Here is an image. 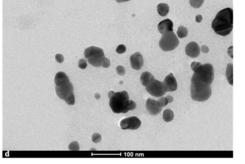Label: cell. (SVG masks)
Returning a JSON list of instances; mask_svg holds the SVG:
<instances>
[{
  "label": "cell",
  "mask_w": 245,
  "mask_h": 164,
  "mask_svg": "<svg viewBox=\"0 0 245 164\" xmlns=\"http://www.w3.org/2000/svg\"><path fill=\"white\" fill-rule=\"evenodd\" d=\"M212 28L217 34L226 36L231 32L233 28V10L224 9L217 14L212 22Z\"/></svg>",
  "instance_id": "6da1fadb"
},
{
  "label": "cell",
  "mask_w": 245,
  "mask_h": 164,
  "mask_svg": "<svg viewBox=\"0 0 245 164\" xmlns=\"http://www.w3.org/2000/svg\"><path fill=\"white\" fill-rule=\"evenodd\" d=\"M108 96L109 106L114 113H126L129 111L130 100L126 91L115 92L111 90L108 92Z\"/></svg>",
  "instance_id": "7a4b0ae2"
},
{
  "label": "cell",
  "mask_w": 245,
  "mask_h": 164,
  "mask_svg": "<svg viewBox=\"0 0 245 164\" xmlns=\"http://www.w3.org/2000/svg\"><path fill=\"white\" fill-rule=\"evenodd\" d=\"M190 91L191 98L197 102H205L212 95L211 85L204 84L193 76L191 78Z\"/></svg>",
  "instance_id": "3957f363"
},
{
  "label": "cell",
  "mask_w": 245,
  "mask_h": 164,
  "mask_svg": "<svg viewBox=\"0 0 245 164\" xmlns=\"http://www.w3.org/2000/svg\"><path fill=\"white\" fill-rule=\"evenodd\" d=\"M84 56L89 63L94 67L102 66L105 58L103 49L94 46L85 49Z\"/></svg>",
  "instance_id": "277c9868"
},
{
  "label": "cell",
  "mask_w": 245,
  "mask_h": 164,
  "mask_svg": "<svg viewBox=\"0 0 245 164\" xmlns=\"http://www.w3.org/2000/svg\"><path fill=\"white\" fill-rule=\"evenodd\" d=\"M192 76L204 84L211 85L215 77L213 66L210 64L201 65L194 71Z\"/></svg>",
  "instance_id": "5b68a950"
},
{
  "label": "cell",
  "mask_w": 245,
  "mask_h": 164,
  "mask_svg": "<svg viewBox=\"0 0 245 164\" xmlns=\"http://www.w3.org/2000/svg\"><path fill=\"white\" fill-rule=\"evenodd\" d=\"M179 40L173 31L162 34L159 43L161 49L165 52L174 50L179 46Z\"/></svg>",
  "instance_id": "8992f818"
},
{
  "label": "cell",
  "mask_w": 245,
  "mask_h": 164,
  "mask_svg": "<svg viewBox=\"0 0 245 164\" xmlns=\"http://www.w3.org/2000/svg\"><path fill=\"white\" fill-rule=\"evenodd\" d=\"M145 90L150 95L156 97L163 96L167 92L163 82L155 79L145 86Z\"/></svg>",
  "instance_id": "52a82bcc"
},
{
  "label": "cell",
  "mask_w": 245,
  "mask_h": 164,
  "mask_svg": "<svg viewBox=\"0 0 245 164\" xmlns=\"http://www.w3.org/2000/svg\"><path fill=\"white\" fill-rule=\"evenodd\" d=\"M56 93L61 99L65 100L74 93V87L70 80L55 86Z\"/></svg>",
  "instance_id": "ba28073f"
},
{
  "label": "cell",
  "mask_w": 245,
  "mask_h": 164,
  "mask_svg": "<svg viewBox=\"0 0 245 164\" xmlns=\"http://www.w3.org/2000/svg\"><path fill=\"white\" fill-rule=\"evenodd\" d=\"M141 121L136 116H131L121 120L120 123L122 130H135L141 126Z\"/></svg>",
  "instance_id": "9c48e42d"
},
{
  "label": "cell",
  "mask_w": 245,
  "mask_h": 164,
  "mask_svg": "<svg viewBox=\"0 0 245 164\" xmlns=\"http://www.w3.org/2000/svg\"><path fill=\"white\" fill-rule=\"evenodd\" d=\"M145 107L147 111L153 115H158L162 110V107L158 101L151 98L147 99Z\"/></svg>",
  "instance_id": "30bf717a"
},
{
  "label": "cell",
  "mask_w": 245,
  "mask_h": 164,
  "mask_svg": "<svg viewBox=\"0 0 245 164\" xmlns=\"http://www.w3.org/2000/svg\"><path fill=\"white\" fill-rule=\"evenodd\" d=\"M130 61L131 67L134 69L140 70L144 65V59L139 52H136L132 54L130 57Z\"/></svg>",
  "instance_id": "8fae6325"
},
{
  "label": "cell",
  "mask_w": 245,
  "mask_h": 164,
  "mask_svg": "<svg viewBox=\"0 0 245 164\" xmlns=\"http://www.w3.org/2000/svg\"><path fill=\"white\" fill-rule=\"evenodd\" d=\"M163 83L166 91H174L178 89L177 79L172 73L166 76Z\"/></svg>",
  "instance_id": "7c38bea8"
},
{
  "label": "cell",
  "mask_w": 245,
  "mask_h": 164,
  "mask_svg": "<svg viewBox=\"0 0 245 164\" xmlns=\"http://www.w3.org/2000/svg\"><path fill=\"white\" fill-rule=\"evenodd\" d=\"M185 51L187 55L191 58L197 57L201 52L199 46L194 41L188 43L185 47Z\"/></svg>",
  "instance_id": "4fadbf2b"
},
{
  "label": "cell",
  "mask_w": 245,
  "mask_h": 164,
  "mask_svg": "<svg viewBox=\"0 0 245 164\" xmlns=\"http://www.w3.org/2000/svg\"><path fill=\"white\" fill-rule=\"evenodd\" d=\"M173 23L170 19H166L159 23L158 29L159 32L162 34L173 31Z\"/></svg>",
  "instance_id": "5bb4252c"
},
{
  "label": "cell",
  "mask_w": 245,
  "mask_h": 164,
  "mask_svg": "<svg viewBox=\"0 0 245 164\" xmlns=\"http://www.w3.org/2000/svg\"><path fill=\"white\" fill-rule=\"evenodd\" d=\"M154 79V77L153 75L148 71L142 73L140 77V81L142 84L145 87L148 85L150 82L153 80Z\"/></svg>",
  "instance_id": "9a60e30c"
},
{
  "label": "cell",
  "mask_w": 245,
  "mask_h": 164,
  "mask_svg": "<svg viewBox=\"0 0 245 164\" xmlns=\"http://www.w3.org/2000/svg\"><path fill=\"white\" fill-rule=\"evenodd\" d=\"M70 80L68 76L64 72H58L57 74L54 78V82L55 83V86H57L62 82H65L67 81Z\"/></svg>",
  "instance_id": "2e32d148"
},
{
  "label": "cell",
  "mask_w": 245,
  "mask_h": 164,
  "mask_svg": "<svg viewBox=\"0 0 245 164\" xmlns=\"http://www.w3.org/2000/svg\"><path fill=\"white\" fill-rule=\"evenodd\" d=\"M157 11L159 15L161 17H165L169 11L168 5L164 3H161L157 5Z\"/></svg>",
  "instance_id": "e0dca14e"
},
{
  "label": "cell",
  "mask_w": 245,
  "mask_h": 164,
  "mask_svg": "<svg viewBox=\"0 0 245 164\" xmlns=\"http://www.w3.org/2000/svg\"><path fill=\"white\" fill-rule=\"evenodd\" d=\"M226 77L229 83L233 86V65L231 63L228 64L227 66Z\"/></svg>",
  "instance_id": "ac0fdd59"
},
{
  "label": "cell",
  "mask_w": 245,
  "mask_h": 164,
  "mask_svg": "<svg viewBox=\"0 0 245 164\" xmlns=\"http://www.w3.org/2000/svg\"><path fill=\"white\" fill-rule=\"evenodd\" d=\"M174 118V114L172 110L167 109L163 112L162 115L163 120L166 122H169L173 120Z\"/></svg>",
  "instance_id": "d6986e66"
},
{
  "label": "cell",
  "mask_w": 245,
  "mask_h": 164,
  "mask_svg": "<svg viewBox=\"0 0 245 164\" xmlns=\"http://www.w3.org/2000/svg\"><path fill=\"white\" fill-rule=\"evenodd\" d=\"M188 33V29L185 27L183 26H180L178 28L177 31V35L179 38L182 39L187 37Z\"/></svg>",
  "instance_id": "ffe728a7"
},
{
  "label": "cell",
  "mask_w": 245,
  "mask_h": 164,
  "mask_svg": "<svg viewBox=\"0 0 245 164\" xmlns=\"http://www.w3.org/2000/svg\"><path fill=\"white\" fill-rule=\"evenodd\" d=\"M204 0H190V4L194 8H199L204 3Z\"/></svg>",
  "instance_id": "44dd1931"
},
{
  "label": "cell",
  "mask_w": 245,
  "mask_h": 164,
  "mask_svg": "<svg viewBox=\"0 0 245 164\" xmlns=\"http://www.w3.org/2000/svg\"><path fill=\"white\" fill-rule=\"evenodd\" d=\"M68 149L70 151H79L80 150L79 143L77 141L71 142L68 146Z\"/></svg>",
  "instance_id": "7402d4cb"
},
{
  "label": "cell",
  "mask_w": 245,
  "mask_h": 164,
  "mask_svg": "<svg viewBox=\"0 0 245 164\" xmlns=\"http://www.w3.org/2000/svg\"><path fill=\"white\" fill-rule=\"evenodd\" d=\"M102 139V136L100 134L95 133L92 135V140L94 143H98Z\"/></svg>",
  "instance_id": "603a6c76"
},
{
  "label": "cell",
  "mask_w": 245,
  "mask_h": 164,
  "mask_svg": "<svg viewBox=\"0 0 245 164\" xmlns=\"http://www.w3.org/2000/svg\"><path fill=\"white\" fill-rule=\"evenodd\" d=\"M78 66L79 68L81 69H86L87 66V61L84 59H80L78 63Z\"/></svg>",
  "instance_id": "cb8c5ba5"
},
{
  "label": "cell",
  "mask_w": 245,
  "mask_h": 164,
  "mask_svg": "<svg viewBox=\"0 0 245 164\" xmlns=\"http://www.w3.org/2000/svg\"><path fill=\"white\" fill-rule=\"evenodd\" d=\"M158 103H159L161 106L162 107H165L168 104V101L166 97H163V96H161L160 98L157 101Z\"/></svg>",
  "instance_id": "d4e9b609"
},
{
  "label": "cell",
  "mask_w": 245,
  "mask_h": 164,
  "mask_svg": "<svg viewBox=\"0 0 245 164\" xmlns=\"http://www.w3.org/2000/svg\"><path fill=\"white\" fill-rule=\"evenodd\" d=\"M64 101H65V103H66L67 104H68V105H70V106L74 105L75 103V95H71Z\"/></svg>",
  "instance_id": "484cf974"
},
{
  "label": "cell",
  "mask_w": 245,
  "mask_h": 164,
  "mask_svg": "<svg viewBox=\"0 0 245 164\" xmlns=\"http://www.w3.org/2000/svg\"><path fill=\"white\" fill-rule=\"evenodd\" d=\"M116 72L119 75L123 76L126 73V70L123 66L119 65L116 67Z\"/></svg>",
  "instance_id": "4316f807"
},
{
  "label": "cell",
  "mask_w": 245,
  "mask_h": 164,
  "mask_svg": "<svg viewBox=\"0 0 245 164\" xmlns=\"http://www.w3.org/2000/svg\"><path fill=\"white\" fill-rule=\"evenodd\" d=\"M126 51V47L123 44H120L119 45L116 49V52L119 54H122L124 53Z\"/></svg>",
  "instance_id": "83f0119b"
},
{
  "label": "cell",
  "mask_w": 245,
  "mask_h": 164,
  "mask_svg": "<svg viewBox=\"0 0 245 164\" xmlns=\"http://www.w3.org/2000/svg\"><path fill=\"white\" fill-rule=\"evenodd\" d=\"M201 65L202 64H201V63H200L199 62H192L191 65V68L192 70L194 72L195 70L196 69Z\"/></svg>",
  "instance_id": "f1b7e54d"
},
{
  "label": "cell",
  "mask_w": 245,
  "mask_h": 164,
  "mask_svg": "<svg viewBox=\"0 0 245 164\" xmlns=\"http://www.w3.org/2000/svg\"><path fill=\"white\" fill-rule=\"evenodd\" d=\"M55 59L58 63H62L64 61V57L62 54L58 53L55 55Z\"/></svg>",
  "instance_id": "f546056e"
},
{
  "label": "cell",
  "mask_w": 245,
  "mask_h": 164,
  "mask_svg": "<svg viewBox=\"0 0 245 164\" xmlns=\"http://www.w3.org/2000/svg\"><path fill=\"white\" fill-rule=\"evenodd\" d=\"M110 66V61L109 59L107 58H105L102 66L104 68H108Z\"/></svg>",
  "instance_id": "4dcf8cb0"
},
{
  "label": "cell",
  "mask_w": 245,
  "mask_h": 164,
  "mask_svg": "<svg viewBox=\"0 0 245 164\" xmlns=\"http://www.w3.org/2000/svg\"><path fill=\"white\" fill-rule=\"evenodd\" d=\"M136 107V104L133 100H130L129 105V111L133 110Z\"/></svg>",
  "instance_id": "1f68e13d"
},
{
  "label": "cell",
  "mask_w": 245,
  "mask_h": 164,
  "mask_svg": "<svg viewBox=\"0 0 245 164\" xmlns=\"http://www.w3.org/2000/svg\"><path fill=\"white\" fill-rule=\"evenodd\" d=\"M201 51H202V53H207L209 52V49L208 48L207 46L206 45H203L201 47Z\"/></svg>",
  "instance_id": "d6a6232c"
},
{
  "label": "cell",
  "mask_w": 245,
  "mask_h": 164,
  "mask_svg": "<svg viewBox=\"0 0 245 164\" xmlns=\"http://www.w3.org/2000/svg\"><path fill=\"white\" fill-rule=\"evenodd\" d=\"M202 19H203V17L202 16V15H198L196 16V17H195V20H196V22H197V23H200L202 21Z\"/></svg>",
  "instance_id": "836d02e7"
},
{
  "label": "cell",
  "mask_w": 245,
  "mask_h": 164,
  "mask_svg": "<svg viewBox=\"0 0 245 164\" xmlns=\"http://www.w3.org/2000/svg\"><path fill=\"white\" fill-rule=\"evenodd\" d=\"M228 54L231 57L233 58V46H231L228 49Z\"/></svg>",
  "instance_id": "e575fe53"
},
{
  "label": "cell",
  "mask_w": 245,
  "mask_h": 164,
  "mask_svg": "<svg viewBox=\"0 0 245 164\" xmlns=\"http://www.w3.org/2000/svg\"><path fill=\"white\" fill-rule=\"evenodd\" d=\"M166 98L167 99V101H168V103H172L174 101V98L173 96H171V95H167L166 97Z\"/></svg>",
  "instance_id": "d590c367"
},
{
  "label": "cell",
  "mask_w": 245,
  "mask_h": 164,
  "mask_svg": "<svg viewBox=\"0 0 245 164\" xmlns=\"http://www.w3.org/2000/svg\"><path fill=\"white\" fill-rule=\"evenodd\" d=\"M94 97L96 100H99L101 98V95L99 93H96L94 95Z\"/></svg>",
  "instance_id": "8d00e7d4"
},
{
  "label": "cell",
  "mask_w": 245,
  "mask_h": 164,
  "mask_svg": "<svg viewBox=\"0 0 245 164\" xmlns=\"http://www.w3.org/2000/svg\"><path fill=\"white\" fill-rule=\"evenodd\" d=\"M116 1L117 3H123V2H128V1H130V0H116Z\"/></svg>",
  "instance_id": "74e56055"
}]
</instances>
